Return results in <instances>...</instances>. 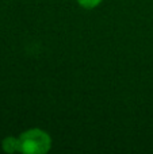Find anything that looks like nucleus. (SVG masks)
<instances>
[{"mask_svg": "<svg viewBox=\"0 0 153 154\" xmlns=\"http://www.w3.org/2000/svg\"><path fill=\"white\" fill-rule=\"evenodd\" d=\"M77 3L81 5L83 8H87V10H91V8H95L102 3V0H77Z\"/></svg>", "mask_w": 153, "mask_h": 154, "instance_id": "obj_3", "label": "nucleus"}, {"mask_svg": "<svg viewBox=\"0 0 153 154\" xmlns=\"http://www.w3.org/2000/svg\"><path fill=\"white\" fill-rule=\"evenodd\" d=\"M2 147L5 153H20V139L19 137H7L3 139Z\"/></svg>", "mask_w": 153, "mask_h": 154, "instance_id": "obj_2", "label": "nucleus"}, {"mask_svg": "<svg viewBox=\"0 0 153 154\" xmlns=\"http://www.w3.org/2000/svg\"><path fill=\"white\" fill-rule=\"evenodd\" d=\"M20 153L24 154H45L52 147V138L41 128H30L19 135Z\"/></svg>", "mask_w": 153, "mask_h": 154, "instance_id": "obj_1", "label": "nucleus"}]
</instances>
